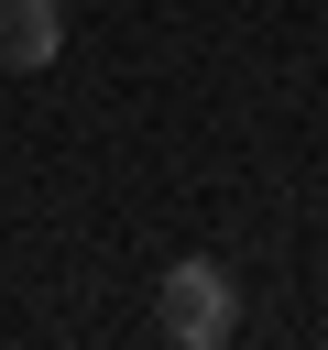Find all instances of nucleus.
I'll return each instance as SVG.
<instances>
[{
    "label": "nucleus",
    "mask_w": 328,
    "mask_h": 350,
    "mask_svg": "<svg viewBox=\"0 0 328 350\" xmlns=\"http://www.w3.org/2000/svg\"><path fill=\"white\" fill-rule=\"evenodd\" d=\"M153 328H164L175 350H219V339L241 328L230 273H219V262H164V284H153Z\"/></svg>",
    "instance_id": "nucleus-1"
},
{
    "label": "nucleus",
    "mask_w": 328,
    "mask_h": 350,
    "mask_svg": "<svg viewBox=\"0 0 328 350\" xmlns=\"http://www.w3.org/2000/svg\"><path fill=\"white\" fill-rule=\"evenodd\" d=\"M55 55H66V11H55V0H0V66L33 77V66H55Z\"/></svg>",
    "instance_id": "nucleus-2"
}]
</instances>
